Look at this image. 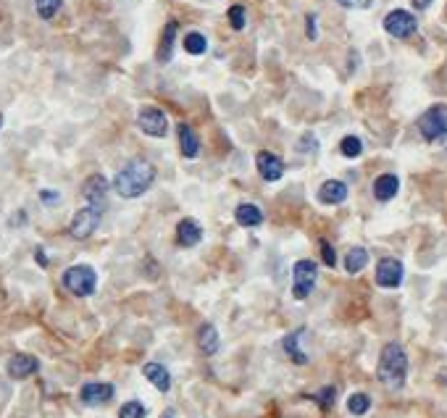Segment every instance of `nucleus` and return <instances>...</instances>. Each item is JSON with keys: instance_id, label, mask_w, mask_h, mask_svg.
Returning a JSON list of instances; mask_svg holds the SVG:
<instances>
[{"instance_id": "f257e3e1", "label": "nucleus", "mask_w": 447, "mask_h": 418, "mask_svg": "<svg viewBox=\"0 0 447 418\" xmlns=\"http://www.w3.org/2000/svg\"><path fill=\"white\" fill-rule=\"evenodd\" d=\"M156 182V169H153V163H147L143 158H137V161H129L124 169L116 174V179H113V187H116V192L121 197H140L145 195L150 187Z\"/></svg>"}, {"instance_id": "f03ea898", "label": "nucleus", "mask_w": 447, "mask_h": 418, "mask_svg": "<svg viewBox=\"0 0 447 418\" xmlns=\"http://www.w3.org/2000/svg\"><path fill=\"white\" fill-rule=\"evenodd\" d=\"M376 376L384 387L390 390H400L408 379V355L403 350V345L397 342H387L381 347L379 355V368H376Z\"/></svg>"}, {"instance_id": "7ed1b4c3", "label": "nucleus", "mask_w": 447, "mask_h": 418, "mask_svg": "<svg viewBox=\"0 0 447 418\" xmlns=\"http://www.w3.org/2000/svg\"><path fill=\"white\" fill-rule=\"evenodd\" d=\"M419 131L426 143H439L447 137V103H437L419 118Z\"/></svg>"}, {"instance_id": "20e7f679", "label": "nucleus", "mask_w": 447, "mask_h": 418, "mask_svg": "<svg viewBox=\"0 0 447 418\" xmlns=\"http://www.w3.org/2000/svg\"><path fill=\"white\" fill-rule=\"evenodd\" d=\"M64 287L77 298H87L98 287V274H95L92 266H84V263L71 266L64 271Z\"/></svg>"}, {"instance_id": "39448f33", "label": "nucleus", "mask_w": 447, "mask_h": 418, "mask_svg": "<svg viewBox=\"0 0 447 418\" xmlns=\"http://www.w3.org/2000/svg\"><path fill=\"white\" fill-rule=\"evenodd\" d=\"M318 279V266L313 261H298L292 269V295L295 300H305L316 287Z\"/></svg>"}, {"instance_id": "423d86ee", "label": "nucleus", "mask_w": 447, "mask_h": 418, "mask_svg": "<svg viewBox=\"0 0 447 418\" xmlns=\"http://www.w3.org/2000/svg\"><path fill=\"white\" fill-rule=\"evenodd\" d=\"M100 213H103V208L87 203V208L77 210V216L71 219V224H69V235L74 237V239H87V237H92V232H95L98 224H100Z\"/></svg>"}, {"instance_id": "0eeeda50", "label": "nucleus", "mask_w": 447, "mask_h": 418, "mask_svg": "<svg viewBox=\"0 0 447 418\" xmlns=\"http://www.w3.org/2000/svg\"><path fill=\"white\" fill-rule=\"evenodd\" d=\"M416 29H419L416 16H413V13H408V11H403V8L390 11L387 16H384V32H387V35H392V37H397V39L410 37Z\"/></svg>"}, {"instance_id": "6e6552de", "label": "nucleus", "mask_w": 447, "mask_h": 418, "mask_svg": "<svg viewBox=\"0 0 447 418\" xmlns=\"http://www.w3.org/2000/svg\"><path fill=\"white\" fill-rule=\"evenodd\" d=\"M137 127H140L147 137H163L166 129H169V118H166V113H163L161 108L147 105V108H143V111L137 113Z\"/></svg>"}, {"instance_id": "1a4fd4ad", "label": "nucleus", "mask_w": 447, "mask_h": 418, "mask_svg": "<svg viewBox=\"0 0 447 418\" xmlns=\"http://www.w3.org/2000/svg\"><path fill=\"white\" fill-rule=\"evenodd\" d=\"M403 274H405V269H403V263L397 261V258H381L379 266H376V284L384 289H394L403 284Z\"/></svg>"}, {"instance_id": "9d476101", "label": "nucleus", "mask_w": 447, "mask_h": 418, "mask_svg": "<svg viewBox=\"0 0 447 418\" xmlns=\"http://www.w3.org/2000/svg\"><path fill=\"white\" fill-rule=\"evenodd\" d=\"M113 397V384H105V381H90L79 390V400L84 406H103Z\"/></svg>"}, {"instance_id": "9b49d317", "label": "nucleus", "mask_w": 447, "mask_h": 418, "mask_svg": "<svg viewBox=\"0 0 447 418\" xmlns=\"http://www.w3.org/2000/svg\"><path fill=\"white\" fill-rule=\"evenodd\" d=\"M255 166H258V171H261V176L266 182H276L284 174V161L279 156H274V153H266V150H261L255 156Z\"/></svg>"}, {"instance_id": "f8f14e48", "label": "nucleus", "mask_w": 447, "mask_h": 418, "mask_svg": "<svg viewBox=\"0 0 447 418\" xmlns=\"http://www.w3.org/2000/svg\"><path fill=\"white\" fill-rule=\"evenodd\" d=\"M37 371H39V361L35 355L19 353L8 361V376H11V379H26V376H32V374H37Z\"/></svg>"}, {"instance_id": "ddd939ff", "label": "nucleus", "mask_w": 447, "mask_h": 418, "mask_svg": "<svg viewBox=\"0 0 447 418\" xmlns=\"http://www.w3.org/2000/svg\"><path fill=\"white\" fill-rule=\"evenodd\" d=\"M82 192H84V197H87V203H90V206L103 208L105 192H108V179H105L103 174H95V176H90V179L84 182Z\"/></svg>"}, {"instance_id": "4468645a", "label": "nucleus", "mask_w": 447, "mask_h": 418, "mask_svg": "<svg viewBox=\"0 0 447 418\" xmlns=\"http://www.w3.org/2000/svg\"><path fill=\"white\" fill-rule=\"evenodd\" d=\"M345 197H347V184L340 179H329L318 190V200L327 206H340V203H345Z\"/></svg>"}, {"instance_id": "2eb2a0df", "label": "nucleus", "mask_w": 447, "mask_h": 418, "mask_svg": "<svg viewBox=\"0 0 447 418\" xmlns=\"http://www.w3.org/2000/svg\"><path fill=\"white\" fill-rule=\"evenodd\" d=\"M302 337H305V329H295V331H292V334H287V337H284V342H282V347H284L287 358L292 361V363H298V366H305V363H308V355L300 350Z\"/></svg>"}, {"instance_id": "dca6fc26", "label": "nucleus", "mask_w": 447, "mask_h": 418, "mask_svg": "<svg viewBox=\"0 0 447 418\" xmlns=\"http://www.w3.org/2000/svg\"><path fill=\"white\" fill-rule=\"evenodd\" d=\"M200 237H203V229H200L197 221H192V219H182L179 221V226H176V242L182 248H195L197 242H200Z\"/></svg>"}, {"instance_id": "f3484780", "label": "nucleus", "mask_w": 447, "mask_h": 418, "mask_svg": "<svg viewBox=\"0 0 447 418\" xmlns=\"http://www.w3.org/2000/svg\"><path fill=\"white\" fill-rule=\"evenodd\" d=\"M143 374L145 379L150 381L156 390H161V392H169L171 390V374L166 366H161V363H145Z\"/></svg>"}, {"instance_id": "a211bd4d", "label": "nucleus", "mask_w": 447, "mask_h": 418, "mask_svg": "<svg viewBox=\"0 0 447 418\" xmlns=\"http://www.w3.org/2000/svg\"><path fill=\"white\" fill-rule=\"evenodd\" d=\"M397 190H400L397 174H381V176H376V182H374V195H376L379 203L392 200V197L397 195Z\"/></svg>"}, {"instance_id": "6ab92c4d", "label": "nucleus", "mask_w": 447, "mask_h": 418, "mask_svg": "<svg viewBox=\"0 0 447 418\" xmlns=\"http://www.w3.org/2000/svg\"><path fill=\"white\" fill-rule=\"evenodd\" d=\"M176 21H166L163 32H161V42H158V61L161 64H169L171 53H174V39H176Z\"/></svg>"}, {"instance_id": "aec40b11", "label": "nucleus", "mask_w": 447, "mask_h": 418, "mask_svg": "<svg viewBox=\"0 0 447 418\" xmlns=\"http://www.w3.org/2000/svg\"><path fill=\"white\" fill-rule=\"evenodd\" d=\"M197 345H200V350H203L206 355L219 353L221 340H219V331H216L213 324H203V327H200V331H197Z\"/></svg>"}, {"instance_id": "412c9836", "label": "nucleus", "mask_w": 447, "mask_h": 418, "mask_svg": "<svg viewBox=\"0 0 447 418\" xmlns=\"http://www.w3.org/2000/svg\"><path fill=\"white\" fill-rule=\"evenodd\" d=\"M235 219H237L239 226H261L263 213H261L258 206H253V203H242V206H237Z\"/></svg>"}, {"instance_id": "4be33fe9", "label": "nucleus", "mask_w": 447, "mask_h": 418, "mask_svg": "<svg viewBox=\"0 0 447 418\" xmlns=\"http://www.w3.org/2000/svg\"><path fill=\"white\" fill-rule=\"evenodd\" d=\"M179 147H182L184 158H195L197 150H200V143H197V134L192 131L190 124H179Z\"/></svg>"}, {"instance_id": "5701e85b", "label": "nucleus", "mask_w": 447, "mask_h": 418, "mask_svg": "<svg viewBox=\"0 0 447 418\" xmlns=\"http://www.w3.org/2000/svg\"><path fill=\"white\" fill-rule=\"evenodd\" d=\"M368 263V253L366 248H350L345 253V271L347 274H358V271H363Z\"/></svg>"}, {"instance_id": "b1692460", "label": "nucleus", "mask_w": 447, "mask_h": 418, "mask_svg": "<svg viewBox=\"0 0 447 418\" xmlns=\"http://www.w3.org/2000/svg\"><path fill=\"white\" fill-rule=\"evenodd\" d=\"M184 51L190 53V55H203V53L208 51V39L203 37L200 32H190L184 37Z\"/></svg>"}, {"instance_id": "393cba45", "label": "nucleus", "mask_w": 447, "mask_h": 418, "mask_svg": "<svg viewBox=\"0 0 447 418\" xmlns=\"http://www.w3.org/2000/svg\"><path fill=\"white\" fill-rule=\"evenodd\" d=\"M368 408H371V397L363 392H355L347 397V410L353 413V416H363V413H368Z\"/></svg>"}, {"instance_id": "a878e982", "label": "nucleus", "mask_w": 447, "mask_h": 418, "mask_svg": "<svg viewBox=\"0 0 447 418\" xmlns=\"http://www.w3.org/2000/svg\"><path fill=\"white\" fill-rule=\"evenodd\" d=\"M61 6H64V0H35L37 16L39 19H45V21H51L53 16L61 11Z\"/></svg>"}, {"instance_id": "bb28decb", "label": "nucleus", "mask_w": 447, "mask_h": 418, "mask_svg": "<svg viewBox=\"0 0 447 418\" xmlns=\"http://www.w3.org/2000/svg\"><path fill=\"white\" fill-rule=\"evenodd\" d=\"M340 153L345 158H358L363 153V143L355 137V134H347V137H342L340 143Z\"/></svg>"}, {"instance_id": "cd10ccee", "label": "nucleus", "mask_w": 447, "mask_h": 418, "mask_svg": "<svg viewBox=\"0 0 447 418\" xmlns=\"http://www.w3.org/2000/svg\"><path fill=\"white\" fill-rule=\"evenodd\" d=\"M298 153H302V156H313V153H318V140H316V134H302L300 140H298Z\"/></svg>"}, {"instance_id": "c85d7f7f", "label": "nucleus", "mask_w": 447, "mask_h": 418, "mask_svg": "<svg viewBox=\"0 0 447 418\" xmlns=\"http://www.w3.org/2000/svg\"><path fill=\"white\" fill-rule=\"evenodd\" d=\"M118 418H145V406L131 400V403H124L121 410H118Z\"/></svg>"}, {"instance_id": "c756f323", "label": "nucleus", "mask_w": 447, "mask_h": 418, "mask_svg": "<svg viewBox=\"0 0 447 418\" xmlns=\"http://www.w3.org/2000/svg\"><path fill=\"white\" fill-rule=\"evenodd\" d=\"M229 24H232V29H245V8L242 6H232L229 8Z\"/></svg>"}, {"instance_id": "7c9ffc66", "label": "nucleus", "mask_w": 447, "mask_h": 418, "mask_svg": "<svg viewBox=\"0 0 447 418\" xmlns=\"http://www.w3.org/2000/svg\"><path fill=\"white\" fill-rule=\"evenodd\" d=\"M334 394H337V390H334V387H324L321 392L316 394V400H318V406L327 410V408L334 406Z\"/></svg>"}, {"instance_id": "2f4dec72", "label": "nucleus", "mask_w": 447, "mask_h": 418, "mask_svg": "<svg viewBox=\"0 0 447 418\" xmlns=\"http://www.w3.org/2000/svg\"><path fill=\"white\" fill-rule=\"evenodd\" d=\"M321 258H324V263H327L329 269L337 263V255H334V248L329 245V242H321Z\"/></svg>"}, {"instance_id": "473e14b6", "label": "nucleus", "mask_w": 447, "mask_h": 418, "mask_svg": "<svg viewBox=\"0 0 447 418\" xmlns=\"http://www.w3.org/2000/svg\"><path fill=\"white\" fill-rule=\"evenodd\" d=\"M337 3L345 8H371L374 6V0H337Z\"/></svg>"}, {"instance_id": "72a5a7b5", "label": "nucleus", "mask_w": 447, "mask_h": 418, "mask_svg": "<svg viewBox=\"0 0 447 418\" xmlns=\"http://www.w3.org/2000/svg\"><path fill=\"white\" fill-rule=\"evenodd\" d=\"M305 35H308V39L318 37V29H316V13H308V19H305Z\"/></svg>"}, {"instance_id": "f704fd0d", "label": "nucleus", "mask_w": 447, "mask_h": 418, "mask_svg": "<svg viewBox=\"0 0 447 418\" xmlns=\"http://www.w3.org/2000/svg\"><path fill=\"white\" fill-rule=\"evenodd\" d=\"M39 200H42L45 206H55L61 197H58V192H53V190H42V192H39Z\"/></svg>"}, {"instance_id": "c9c22d12", "label": "nucleus", "mask_w": 447, "mask_h": 418, "mask_svg": "<svg viewBox=\"0 0 447 418\" xmlns=\"http://www.w3.org/2000/svg\"><path fill=\"white\" fill-rule=\"evenodd\" d=\"M413 3V8H419V11H426L429 6H432V0H410Z\"/></svg>"}, {"instance_id": "e433bc0d", "label": "nucleus", "mask_w": 447, "mask_h": 418, "mask_svg": "<svg viewBox=\"0 0 447 418\" xmlns=\"http://www.w3.org/2000/svg\"><path fill=\"white\" fill-rule=\"evenodd\" d=\"M37 263L39 266H48V258H45V250L37 248Z\"/></svg>"}, {"instance_id": "4c0bfd02", "label": "nucleus", "mask_w": 447, "mask_h": 418, "mask_svg": "<svg viewBox=\"0 0 447 418\" xmlns=\"http://www.w3.org/2000/svg\"><path fill=\"white\" fill-rule=\"evenodd\" d=\"M163 418H174V410H166V416Z\"/></svg>"}, {"instance_id": "58836bf2", "label": "nucleus", "mask_w": 447, "mask_h": 418, "mask_svg": "<svg viewBox=\"0 0 447 418\" xmlns=\"http://www.w3.org/2000/svg\"><path fill=\"white\" fill-rule=\"evenodd\" d=\"M0 129H3V113H0Z\"/></svg>"}]
</instances>
